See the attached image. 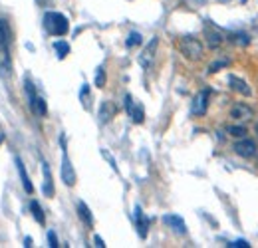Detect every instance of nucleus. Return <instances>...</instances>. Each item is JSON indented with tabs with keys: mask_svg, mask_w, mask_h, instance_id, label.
<instances>
[{
	"mask_svg": "<svg viewBox=\"0 0 258 248\" xmlns=\"http://www.w3.org/2000/svg\"><path fill=\"white\" fill-rule=\"evenodd\" d=\"M179 48H181V52H183V56L187 58V60H201L203 58V44L197 40V38H193V36H185V38H181V44H179Z\"/></svg>",
	"mask_w": 258,
	"mask_h": 248,
	"instance_id": "obj_2",
	"label": "nucleus"
},
{
	"mask_svg": "<svg viewBox=\"0 0 258 248\" xmlns=\"http://www.w3.org/2000/svg\"><path fill=\"white\" fill-rule=\"evenodd\" d=\"M256 133H258V125H256Z\"/></svg>",
	"mask_w": 258,
	"mask_h": 248,
	"instance_id": "obj_34",
	"label": "nucleus"
},
{
	"mask_svg": "<svg viewBox=\"0 0 258 248\" xmlns=\"http://www.w3.org/2000/svg\"><path fill=\"white\" fill-rule=\"evenodd\" d=\"M209 97H211V89H201V91L193 97V103H191V115H195V117L205 115L207 109H209Z\"/></svg>",
	"mask_w": 258,
	"mask_h": 248,
	"instance_id": "obj_4",
	"label": "nucleus"
},
{
	"mask_svg": "<svg viewBox=\"0 0 258 248\" xmlns=\"http://www.w3.org/2000/svg\"><path fill=\"white\" fill-rule=\"evenodd\" d=\"M38 117H44L46 113H48V107H46V101H44V97H40V95H36V99H34V103H32V107H30Z\"/></svg>",
	"mask_w": 258,
	"mask_h": 248,
	"instance_id": "obj_18",
	"label": "nucleus"
},
{
	"mask_svg": "<svg viewBox=\"0 0 258 248\" xmlns=\"http://www.w3.org/2000/svg\"><path fill=\"white\" fill-rule=\"evenodd\" d=\"M60 175H62L64 185H68V187H74V185H76V171H74V167H72V161H70L66 149H64V153H62V171H60Z\"/></svg>",
	"mask_w": 258,
	"mask_h": 248,
	"instance_id": "obj_6",
	"label": "nucleus"
},
{
	"mask_svg": "<svg viewBox=\"0 0 258 248\" xmlns=\"http://www.w3.org/2000/svg\"><path fill=\"white\" fill-rule=\"evenodd\" d=\"M16 167H18V173H20V179H22V187H24V191H26V193H34V187H32V183H30V177H28V173H26L24 163H22L20 157H16Z\"/></svg>",
	"mask_w": 258,
	"mask_h": 248,
	"instance_id": "obj_13",
	"label": "nucleus"
},
{
	"mask_svg": "<svg viewBox=\"0 0 258 248\" xmlns=\"http://www.w3.org/2000/svg\"><path fill=\"white\" fill-rule=\"evenodd\" d=\"M228 85H230V89L232 91H236V93H240V95H252V89H250V85L242 80V78H236V76H228Z\"/></svg>",
	"mask_w": 258,
	"mask_h": 248,
	"instance_id": "obj_10",
	"label": "nucleus"
},
{
	"mask_svg": "<svg viewBox=\"0 0 258 248\" xmlns=\"http://www.w3.org/2000/svg\"><path fill=\"white\" fill-rule=\"evenodd\" d=\"M226 133L232 135V137H238V139H240V137H246L248 131H246L244 125H228V127H226Z\"/></svg>",
	"mask_w": 258,
	"mask_h": 248,
	"instance_id": "obj_21",
	"label": "nucleus"
},
{
	"mask_svg": "<svg viewBox=\"0 0 258 248\" xmlns=\"http://www.w3.org/2000/svg\"><path fill=\"white\" fill-rule=\"evenodd\" d=\"M157 46H159V38H153L147 46H145V50L139 54V64H141V68H145V70H149L151 66H153V60H155V50H157Z\"/></svg>",
	"mask_w": 258,
	"mask_h": 248,
	"instance_id": "obj_7",
	"label": "nucleus"
},
{
	"mask_svg": "<svg viewBox=\"0 0 258 248\" xmlns=\"http://www.w3.org/2000/svg\"><path fill=\"white\" fill-rule=\"evenodd\" d=\"M232 151L244 159H254L258 155V147L252 139H246V137H240V141H236L232 145Z\"/></svg>",
	"mask_w": 258,
	"mask_h": 248,
	"instance_id": "obj_3",
	"label": "nucleus"
},
{
	"mask_svg": "<svg viewBox=\"0 0 258 248\" xmlns=\"http://www.w3.org/2000/svg\"><path fill=\"white\" fill-rule=\"evenodd\" d=\"M24 91H26V97H28V105L32 107V103H34V99H36V91H34V85L26 80L24 82Z\"/></svg>",
	"mask_w": 258,
	"mask_h": 248,
	"instance_id": "obj_23",
	"label": "nucleus"
},
{
	"mask_svg": "<svg viewBox=\"0 0 258 248\" xmlns=\"http://www.w3.org/2000/svg\"><path fill=\"white\" fill-rule=\"evenodd\" d=\"M0 141H2V133H0Z\"/></svg>",
	"mask_w": 258,
	"mask_h": 248,
	"instance_id": "obj_33",
	"label": "nucleus"
},
{
	"mask_svg": "<svg viewBox=\"0 0 258 248\" xmlns=\"http://www.w3.org/2000/svg\"><path fill=\"white\" fill-rule=\"evenodd\" d=\"M125 109H127V113H129V117H131L133 123H143L145 121V109H143V105L135 103L133 97L129 95V93L125 95Z\"/></svg>",
	"mask_w": 258,
	"mask_h": 248,
	"instance_id": "obj_5",
	"label": "nucleus"
},
{
	"mask_svg": "<svg viewBox=\"0 0 258 248\" xmlns=\"http://www.w3.org/2000/svg\"><path fill=\"white\" fill-rule=\"evenodd\" d=\"M44 28L52 36H66L70 30V22L60 12H46L44 14Z\"/></svg>",
	"mask_w": 258,
	"mask_h": 248,
	"instance_id": "obj_1",
	"label": "nucleus"
},
{
	"mask_svg": "<svg viewBox=\"0 0 258 248\" xmlns=\"http://www.w3.org/2000/svg\"><path fill=\"white\" fill-rule=\"evenodd\" d=\"M113 115H115V105H113L111 101H103V103L99 105V121H101V123H107Z\"/></svg>",
	"mask_w": 258,
	"mask_h": 248,
	"instance_id": "obj_14",
	"label": "nucleus"
},
{
	"mask_svg": "<svg viewBox=\"0 0 258 248\" xmlns=\"http://www.w3.org/2000/svg\"><path fill=\"white\" fill-rule=\"evenodd\" d=\"M50 0H38V4H48Z\"/></svg>",
	"mask_w": 258,
	"mask_h": 248,
	"instance_id": "obj_32",
	"label": "nucleus"
},
{
	"mask_svg": "<svg viewBox=\"0 0 258 248\" xmlns=\"http://www.w3.org/2000/svg\"><path fill=\"white\" fill-rule=\"evenodd\" d=\"M228 64H230V60H226V58H224V60H218V62H215V64H211V66H209V72H211V74H215V72H218L220 68H226Z\"/></svg>",
	"mask_w": 258,
	"mask_h": 248,
	"instance_id": "obj_25",
	"label": "nucleus"
},
{
	"mask_svg": "<svg viewBox=\"0 0 258 248\" xmlns=\"http://www.w3.org/2000/svg\"><path fill=\"white\" fill-rule=\"evenodd\" d=\"M141 42H143V36L139 32H131V34L127 36V40H125V46L127 48H133V46H139Z\"/></svg>",
	"mask_w": 258,
	"mask_h": 248,
	"instance_id": "obj_22",
	"label": "nucleus"
},
{
	"mask_svg": "<svg viewBox=\"0 0 258 248\" xmlns=\"http://www.w3.org/2000/svg\"><path fill=\"white\" fill-rule=\"evenodd\" d=\"M48 242H50V246H52V248H56V246H58V236H56V232H54V230H50V232H48Z\"/></svg>",
	"mask_w": 258,
	"mask_h": 248,
	"instance_id": "obj_29",
	"label": "nucleus"
},
{
	"mask_svg": "<svg viewBox=\"0 0 258 248\" xmlns=\"http://www.w3.org/2000/svg\"><path fill=\"white\" fill-rule=\"evenodd\" d=\"M8 46H10V28L6 20L0 18V50H2V54H8Z\"/></svg>",
	"mask_w": 258,
	"mask_h": 248,
	"instance_id": "obj_12",
	"label": "nucleus"
},
{
	"mask_svg": "<svg viewBox=\"0 0 258 248\" xmlns=\"http://www.w3.org/2000/svg\"><path fill=\"white\" fill-rule=\"evenodd\" d=\"M80 99H82V105H84L86 109H89V85H87V83H84V85H82Z\"/></svg>",
	"mask_w": 258,
	"mask_h": 248,
	"instance_id": "obj_24",
	"label": "nucleus"
},
{
	"mask_svg": "<svg viewBox=\"0 0 258 248\" xmlns=\"http://www.w3.org/2000/svg\"><path fill=\"white\" fill-rule=\"evenodd\" d=\"M95 85L97 87L105 85V70L103 68H97V72H95Z\"/></svg>",
	"mask_w": 258,
	"mask_h": 248,
	"instance_id": "obj_26",
	"label": "nucleus"
},
{
	"mask_svg": "<svg viewBox=\"0 0 258 248\" xmlns=\"http://www.w3.org/2000/svg\"><path fill=\"white\" fill-rule=\"evenodd\" d=\"M30 210H32V216L36 218V222H40V224H44V222H46L44 210H42V207L38 205V201H32V203H30Z\"/></svg>",
	"mask_w": 258,
	"mask_h": 248,
	"instance_id": "obj_20",
	"label": "nucleus"
},
{
	"mask_svg": "<svg viewBox=\"0 0 258 248\" xmlns=\"http://www.w3.org/2000/svg\"><path fill=\"white\" fill-rule=\"evenodd\" d=\"M93 240H95V246H97V248H103V246H105V242H103V238H101V236H95Z\"/></svg>",
	"mask_w": 258,
	"mask_h": 248,
	"instance_id": "obj_30",
	"label": "nucleus"
},
{
	"mask_svg": "<svg viewBox=\"0 0 258 248\" xmlns=\"http://www.w3.org/2000/svg\"><path fill=\"white\" fill-rule=\"evenodd\" d=\"M78 214H80V218H82L87 226H93V214H91L89 207H87L84 201H80V203H78Z\"/></svg>",
	"mask_w": 258,
	"mask_h": 248,
	"instance_id": "obj_16",
	"label": "nucleus"
},
{
	"mask_svg": "<svg viewBox=\"0 0 258 248\" xmlns=\"http://www.w3.org/2000/svg\"><path fill=\"white\" fill-rule=\"evenodd\" d=\"M42 171H44V195L52 197L54 195V183H52V173H50V167H48L46 161L42 163Z\"/></svg>",
	"mask_w": 258,
	"mask_h": 248,
	"instance_id": "obj_15",
	"label": "nucleus"
},
{
	"mask_svg": "<svg viewBox=\"0 0 258 248\" xmlns=\"http://www.w3.org/2000/svg\"><path fill=\"white\" fill-rule=\"evenodd\" d=\"M205 38H207L209 48H218V46L222 44V36H220V32H216V30L207 28V30H205Z\"/></svg>",
	"mask_w": 258,
	"mask_h": 248,
	"instance_id": "obj_17",
	"label": "nucleus"
},
{
	"mask_svg": "<svg viewBox=\"0 0 258 248\" xmlns=\"http://www.w3.org/2000/svg\"><path fill=\"white\" fill-rule=\"evenodd\" d=\"M54 52H56V56H58L60 60H64V58L70 54V44L64 42V40H58V42L54 44Z\"/></svg>",
	"mask_w": 258,
	"mask_h": 248,
	"instance_id": "obj_19",
	"label": "nucleus"
},
{
	"mask_svg": "<svg viewBox=\"0 0 258 248\" xmlns=\"http://www.w3.org/2000/svg\"><path fill=\"white\" fill-rule=\"evenodd\" d=\"M252 115H254V111L246 103H234L230 107V117L234 121H248V119H252Z\"/></svg>",
	"mask_w": 258,
	"mask_h": 248,
	"instance_id": "obj_8",
	"label": "nucleus"
},
{
	"mask_svg": "<svg viewBox=\"0 0 258 248\" xmlns=\"http://www.w3.org/2000/svg\"><path fill=\"white\" fill-rule=\"evenodd\" d=\"M163 222H165L169 228H173L177 234H185V232H187V224H185V220H183L179 214H165V216H163Z\"/></svg>",
	"mask_w": 258,
	"mask_h": 248,
	"instance_id": "obj_11",
	"label": "nucleus"
},
{
	"mask_svg": "<svg viewBox=\"0 0 258 248\" xmlns=\"http://www.w3.org/2000/svg\"><path fill=\"white\" fill-rule=\"evenodd\" d=\"M228 246L230 248H248L250 244L246 240H234V242H228Z\"/></svg>",
	"mask_w": 258,
	"mask_h": 248,
	"instance_id": "obj_28",
	"label": "nucleus"
},
{
	"mask_svg": "<svg viewBox=\"0 0 258 248\" xmlns=\"http://www.w3.org/2000/svg\"><path fill=\"white\" fill-rule=\"evenodd\" d=\"M133 218H135V228H137L139 236H141V238H147V230H149L151 220L145 216V212L141 210V207H135V210H133Z\"/></svg>",
	"mask_w": 258,
	"mask_h": 248,
	"instance_id": "obj_9",
	"label": "nucleus"
},
{
	"mask_svg": "<svg viewBox=\"0 0 258 248\" xmlns=\"http://www.w3.org/2000/svg\"><path fill=\"white\" fill-rule=\"evenodd\" d=\"M101 155H103V159H105V161H107V163L111 165V169H113V171H117V165H115V159H113V157H111V155L107 153V149H101Z\"/></svg>",
	"mask_w": 258,
	"mask_h": 248,
	"instance_id": "obj_27",
	"label": "nucleus"
},
{
	"mask_svg": "<svg viewBox=\"0 0 258 248\" xmlns=\"http://www.w3.org/2000/svg\"><path fill=\"white\" fill-rule=\"evenodd\" d=\"M24 246H28V248L32 246V238H30V236H26V240H24Z\"/></svg>",
	"mask_w": 258,
	"mask_h": 248,
	"instance_id": "obj_31",
	"label": "nucleus"
}]
</instances>
